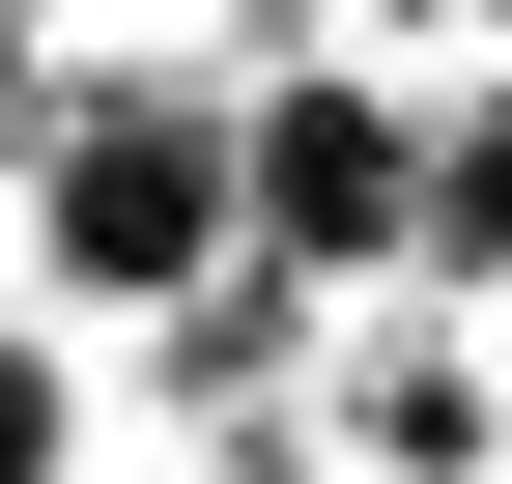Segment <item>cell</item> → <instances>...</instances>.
<instances>
[{"label":"cell","instance_id":"obj_1","mask_svg":"<svg viewBox=\"0 0 512 484\" xmlns=\"http://www.w3.org/2000/svg\"><path fill=\"white\" fill-rule=\"evenodd\" d=\"M29 257L114 285V314H171V285L228 257V114L200 86H57L29 114Z\"/></svg>","mask_w":512,"mask_h":484},{"label":"cell","instance_id":"obj_2","mask_svg":"<svg viewBox=\"0 0 512 484\" xmlns=\"http://www.w3.org/2000/svg\"><path fill=\"white\" fill-rule=\"evenodd\" d=\"M399 143H427L399 86L285 57V86L228 114V257H285V285H370V257H399Z\"/></svg>","mask_w":512,"mask_h":484},{"label":"cell","instance_id":"obj_3","mask_svg":"<svg viewBox=\"0 0 512 484\" xmlns=\"http://www.w3.org/2000/svg\"><path fill=\"white\" fill-rule=\"evenodd\" d=\"M342 399V484H512V342H370V371H313Z\"/></svg>","mask_w":512,"mask_h":484},{"label":"cell","instance_id":"obj_4","mask_svg":"<svg viewBox=\"0 0 512 484\" xmlns=\"http://www.w3.org/2000/svg\"><path fill=\"white\" fill-rule=\"evenodd\" d=\"M399 257L456 285V314H512V57H484V86H427V143H399Z\"/></svg>","mask_w":512,"mask_h":484},{"label":"cell","instance_id":"obj_5","mask_svg":"<svg viewBox=\"0 0 512 484\" xmlns=\"http://www.w3.org/2000/svg\"><path fill=\"white\" fill-rule=\"evenodd\" d=\"M0 484H57V371H29V342H0Z\"/></svg>","mask_w":512,"mask_h":484}]
</instances>
